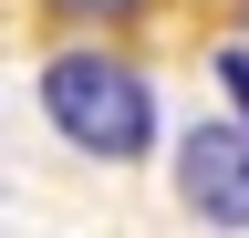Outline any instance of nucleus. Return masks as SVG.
<instances>
[{"mask_svg": "<svg viewBox=\"0 0 249 238\" xmlns=\"http://www.w3.org/2000/svg\"><path fill=\"white\" fill-rule=\"evenodd\" d=\"M42 114L83 145V156H114V166L156 145V94H145V73H135V63H104V52H62V63L42 73Z\"/></svg>", "mask_w": 249, "mask_h": 238, "instance_id": "f257e3e1", "label": "nucleus"}, {"mask_svg": "<svg viewBox=\"0 0 249 238\" xmlns=\"http://www.w3.org/2000/svg\"><path fill=\"white\" fill-rule=\"evenodd\" d=\"M177 197L197 218H218V228H249V145L229 125H197L177 145Z\"/></svg>", "mask_w": 249, "mask_h": 238, "instance_id": "f03ea898", "label": "nucleus"}, {"mask_svg": "<svg viewBox=\"0 0 249 238\" xmlns=\"http://www.w3.org/2000/svg\"><path fill=\"white\" fill-rule=\"evenodd\" d=\"M52 11H73V21H124V11H145V0H52Z\"/></svg>", "mask_w": 249, "mask_h": 238, "instance_id": "7ed1b4c3", "label": "nucleus"}, {"mask_svg": "<svg viewBox=\"0 0 249 238\" xmlns=\"http://www.w3.org/2000/svg\"><path fill=\"white\" fill-rule=\"evenodd\" d=\"M229 94H239V114H249V63H229Z\"/></svg>", "mask_w": 249, "mask_h": 238, "instance_id": "20e7f679", "label": "nucleus"}]
</instances>
